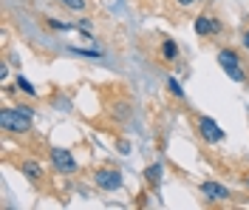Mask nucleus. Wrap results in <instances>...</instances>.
<instances>
[{
	"mask_svg": "<svg viewBox=\"0 0 249 210\" xmlns=\"http://www.w3.org/2000/svg\"><path fill=\"white\" fill-rule=\"evenodd\" d=\"M0 125H3V131H15V134L31 131V108H26V105H20V108H3L0 111Z\"/></svg>",
	"mask_w": 249,
	"mask_h": 210,
	"instance_id": "obj_1",
	"label": "nucleus"
},
{
	"mask_svg": "<svg viewBox=\"0 0 249 210\" xmlns=\"http://www.w3.org/2000/svg\"><path fill=\"white\" fill-rule=\"evenodd\" d=\"M218 65H221V68H224V74H230L235 82L247 80V71L241 68V57H238L232 49H221V51H218Z\"/></svg>",
	"mask_w": 249,
	"mask_h": 210,
	"instance_id": "obj_2",
	"label": "nucleus"
},
{
	"mask_svg": "<svg viewBox=\"0 0 249 210\" xmlns=\"http://www.w3.org/2000/svg\"><path fill=\"white\" fill-rule=\"evenodd\" d=\"M93 185H96L99 191H105V193L119 191V188H122V173H119L116 168H102V171L93 173Z\"/></svg>",
	"mask_w": 249,
	"mask_h": 210,
	"instance_id": "obj_3",
	"label": "nucleus"
},
{
	"mask_svg": "<svg viewBox=\"0 0 249 210\" xmlns=\"http://www.w3.org/2000/svg\"><path fill=\"white\" fill-rule=\"evenodd\" d=\"M198 134H201L207 142H213V145H218V142H224V139H227L224 128L218 125L213 116H198Z\"/></svg>",
	"mask_w": 249,
	"mask_h": 210,
	"instance_id": "obj_4",
	"label": "nucleus"
},
{
	"mask_svg": "<svg viewBox=\"0 0 249 210\" xmlns=\"http://www.w3.org/2000/svg\"><path fill=\"white\" fill-rule=\"evenodd\" d=\"M51 165L57 168V173H74V171H77L74 153L65 151V148H54V151H51Z\"/></svg>",
	"mask_w": 249,
	"mask_h": 210,
	"instance_id": "obj_5",
	"label": "nucleus"
},
{
	"mask_svg": "<svg viewBox=\"0 0 249 210\" xmlns=\"http://www.w3.org/2000/svg\"><path fill=\"white\" fill-rule=\"evenodd\" d=\"M193 29H196V34H201V37H210V34H221V23L213 15H201V17H196Z\"/></svg>",
	"mask_w": 249,
	"mask_h": 210,
	"instance_id": "obj_6",
	"label": "nucleus"
},
{
	"mask_svg": "<svg viewBox=\"0 0 249 210\" xmlns=\"http://www.w3.org/2000/svg\"><path fill=\"white\" fill-rule=\"evenodd\" d=\"M201 196L207 202H227L230 199V191L218 182H201Z\"/></svg>",
	"mask_w": 249,
	"mask_h": 210,
	"instance_id": "obj_7",
	"label": "nucleus"
},
{
	"mask_svg": "<svg viewBox=\"0 0 249 210\" xmlns=\"http://www.w3.org/2000/svg\"><path fill=\"white\" fill-rule=\"evenodd\" d=\"M20 171H23V176H29L31 182H37V179L43 176V168H40L37 162H31V159L23 162V165H20Z\"/></svg>",
	"mask_w": 249,
	"mask_h": 210,
	"instance_id": "obj_8",
	"label": "nucleus"
},
{
	"mask_svg": "<svg viewBox=\"0 0 249 210\" xmlns=\"http://www.w3.org/2000/svg\"><path fill=\"white\" fill-rule=\"evenodd\" d=\"M161 57H164V60H176V57H178L176 40H164V43H161Z\"/></svg>",
	"mask_w": 249,
	"mask_h": 210,
	"instance_id": "obj_9",
	"label": "nucleus"
},
{
	"mask_svg": "<svg viewBox=\"0 0 249 210\" xmlns=\"http://www.w3.org/2000/svg\"><path fill=\"white\" fill-rule=\"evenodd\" d=\"M144 179H147V185H156V182L161 179V165H150V168L144 171Z\"/></svg>",
	"mask_w": 249,
	"mask_h": 210,
	"instance_id": "obj_10",
	"label": "nucleus"
},
{
	"mask_svg": "<svg viewBox=\"0 0 249 210\" xmlns=\"http://www.w3.org/2000/svg\"><path fill=\"white\" fill-rule=\"evenodd\" d=\"M15 85H17V88H20V91H26V94H29V97H37V91H34V85H31V82L26 80V77H20V74H17Z\"/></svg>",
	"mask_w": 249,
	"mask_h": 210,
	"instance_id": "obj_11",
	"label": "nucleus"
},
{
	"mask_svg": "<svg viewBox=\"0 0 249 210\" xmlns=\"http://www.w3.org/2000/svg\"><path fill=\"white\" fill-rule=\"evenodd\" d=\"M167 85H170V94H176V97H184V88L178 85V80H176V77H170V80H167Z\"/></svg>",
	"mask_w": 249,
	"mask_h": 210,
	"instance_id": "obj_12",
	"label": "nucleus"
},
{
	"mask_svg": "<svg viewBox=\"0 0 249 210\" xmlns=\"http://www.w3.org/2000/svg\"><path fill=\"white\" fill-rule=\"evenodd\" d=\"M48 26H51V29H57V32H71V23H62V20H54V17L48 20Z\"/></svg>",
	"mask_w": 249,
	"mask_h": 210,
	"instance_id": "obj_13",
	"label": "nucleus"
},
{
	"mask_svg": "<svg viewBox=\"0 0 249 210\" xmlns=\"http://www.w3.org/2000/svg\"><path fill=\"white\" fill-rule=\"evenodd\" d=\"M62 3H65L68 9H77V12H82V9H85V0H62Z\"/></svg>",
	"mask_w": 249,
	"mask_h": 210,
	"instance_id": "obj_14",
	"label": "nucleus"
},
{
	"mask_svg": "<svg viewBox=\"0 0 249 210\" xmlns=\"http://www.w3.org/2000/svg\"><path fill=\"white\" fill-rule=\"evenodd\" d=\"M77 26H79V32H85V34H91V23H88V20H79Z\"/></svg>",
	"mask_w": 249,
	"mask_h": 210,
	"instance_id": "obj_15",
	"label": "nucleus"
},
{
	"mask_svg": "<svg viewBox=\"0 0 249 210\" xmlns=\"http://www.w3.org/2000/svg\"><path fill=\"white\" fill-rule=\"evenodd\" d=\"M77 54H85V57H99V51H88V49H74Z\"/></svg>",
	"mask_w": 249,
	"mask_h": 210,
	"instance_id": "obj_16",
	"label": "nucleus"
},
{
	"mask_svg": "<svg viewBox=\"0 0 249 210\" xmlns=\"http://www.w3.org/2000/svg\"><path fill=\"white\" fill-rule=\"evenodd\" d=\"M176 3H178V6H193L196 0H176Z\"/></svg>",
	"mask_w": 249,
	"mask_h": 210,
	"instance_id": "obj_17",
	"label": "nucleus"
},
{
	"mask_svg": "<svg viewBox=\"0 0 249 210\" xmlns=\"http://www.w3.org/2000/svg\"><path fill=\"white\" fill-rule=\"evenodd\" d=\"M244 46H247V51H249V29H247V34H244Z\"/></svg>",
	"mask_w": 249,
	"mask_h": 210,
	"instance_id": "obj_18",
	"label": "nucleus"
},
{
	"mask_svg": "<svg viewBox=\"0 0 249 210\" xmlns=\"http://www.w3.org/2000/svg\"><path fill=\"white\" fill-rule=\"evenodd\" d=\"M247 188H249V176H247Z\"/></svg>",
	"mask_w": 249,
	"mask_h": 210,
	"instance_id": "obj_19",
	"label": "nucleus"
}]
</instances>
